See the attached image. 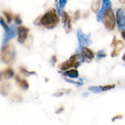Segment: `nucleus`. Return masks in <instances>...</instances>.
<instances>
[{
	"label": "nucleus",
	"instance_id": "obj_18",
	"mask_svg": "<svg viewBox=\"0 0 125 125\" xmlns=\"http://www.w3.org/2000/svg\"><path fill=\"white\" fill-rule=\"evenodd\" d=\"M88 90L90 92H93L94 94H99L102 93L103 91V86H91V87L88 88Z\"/></svg>",
	"mask_w": 125,
	"mask_h": 125
},
{
	"label": "nucleus",
	"instance_id": "obj_22",
	"mask_svg": "<svg viewBox=\"0 0 125 125\" xmlns=\"http://www.w3.org/2000/svg\"><path fill=\"white\" fill-rule=\"evenodd\" d=\"M0 24H1V26L4 28V30L6 31V30H7V29L9 28V26L7 25V24L6 23V21L3 19V17H1V19H0Z\"/></svg>",
	"mask_w": 125,
	"mask_h": 125
},
{
	"label": "nucleus",
	"instance_id": "obj_21",
	"mask_svg": "<svg viewBox=\"0 0 125 125\" xmlns=\"http://www.w3.org/2000/svg\"><path fill=\"white\" fill-rule=\"evenodd\" d=\"M20 72L22 73L23 74H25L26 75V76H29V75H31V74H35V73L34 72H28L26 69L25 68H20Z\"/></svg>",
	"mask_w": 125,
	"mask_h": 125
},
{
	"label": "nucleus",
	"instance_id": "obj_20",
	"mask_svg": "<svg viewBox=\"0 0 125 125\" xmlns=\"http://www.w3.org/2000/svg\"><path fill=\"white\" fill-rule=\"evenodd\" d=\"M107 56L106 53H104V51L103 50H99L97 52V59L98 60H101L103 59V58H105Z\"/></svg>",
	"mask_w": 125,
	"mask_h": 125
},
{
	"label": "nucleus",
	"instance_id": "obj_15",
	"mask_svg": "<svg viewBox=\"0 0 125 125\" xmlns=\"http://www.w3.org/2000/svg\"><path fill=\"white\" fill-rule=\"evenodd\" d=\"M63 75H64V76H67L69 78L76 79L79 77V73H78V71L76 70V68H71V69H68V70L64 71Z\"/></svg>",
	"mask_w": 125,
	"mask_h": 125
},
{
	"label": "nucleus",
	"instance_id": "obj_27",
	"mask_svg": "<svg viewBox=\"0 0 125 125\" xmlns=\"http://www.w3.org/2000/svg\"><path fill=\"white\" fill-rule=\"evenodd\" d=\"M122 37L123 38V40L125 41V31H122Z\"/></svg>",
	"mask_w": 125,
	"mask_h": 125
},
{
	"label": "nucleus",
	"instance_id": "obj_24",
	"mask_svg": "<svg viewBox=\"0 0 125 125\" xmlns=\"http://www.w3.org/2000/svg\"><path fill=\"white\" fill-rule=\"evenodd\" d=\"M115 87V85L113 84V85H106V86H103V91L105 92V91H109V90H112L113 88Z\"/></svg>",
	"mask_w": 125,
	"mask_h": 125
},
{
	"label": "nucleus",
	"instance_id": "obj_9",
	"mask_svg": "<svg viewBox=\"0 0 125 125\" xmlns=\"http://www.w3.org/2000/svg\"><path fill=\"white\" fill-rule=\"evenodd\" d=\"M29 28L25 27V26H19L17 28V42L19 44H24L25 41L27 38L29 33Z\"/></svg>",
	"mask_w": 125,
	"mask_h": 125
},
{
	"label": "nucleus",
	"instance_id": "obj_17",
	"mask_svg": "<svg viewBox=\"0 0 125 125\" xmlns=\"http://www.w3.org/2000/svg\"><path fill=\"white\" fill-rule=\"evenodd\" d=\"M100 2L101 0H94L92 4V10L94 13H97V11H100Z\"/></svg>",
	"mask_w": 125,
	"mask_h": 125
},
{
	"label": "nucleus",
	"instance_id": "obj_25",
	"mask_svg": "<svg viewBox=\"0 0 125 125\" xmlns=\"http://www.w3.org/2000/svg\"><path fill=\"white\" fill-rule=\"evenodd\" d=\"M62 94H63L62 93H57V94H53V96H54V97H59V96H62Z\"/></svg>",
	"mask_w": 125,
	"mask_h": 125
},
{
	"label": "nucleus",
	"instance_id": "obj_16",
	"mask_svg": "<svg viewBox=\"0 0 125 125\" xmlns=\"http://www.w3.org/2000/svg\"><path fill=\"white\" fill-rule=\"evenodd\" d=\"M14 71H13L12 68H7L5 69L4 71L1 72V78L4 79V80H8V79L14 77Z\"/></svg>",
	"mask_w": 125,
	"mask_h": 125
},
{
	"label": "nucleus",
	"instance_id": "obj_29",
	"mask_svg": "<svg viewBox=\"0 0 125 125\" xmlns=\"http://www.w3.org/2000/svg\"><path fill=\"white\" fill-rule=\"evenodd\" d=\"M62 111H63V109H62H62H60L59 111H57V112H56V113H61V112H62Z\"/></svg>",
	"mask_w": 125,
	"mask_h": 125
},
{
	"label": "nucleus",
	"instance_id": "obj_19",
	"mask_svg": "<svg viewBox=\"0 0 125 125\" xmlns=\"http://www.w3.org/2000/svg\"><path fill=\"white\" fill-rule=\"evenodd\" d=\"M3 14H4V16H6V22L8 23V24H10V23L12 22L13 17H12V15H11V13L7 12V11H4V12H3Z\"/></svg>",
	"mask_w": 125,
	"mask_h": 125
},
{
	"label": "nucleus",
	"instance_id": "obj_7",
	"mask_svg": "<svg viewBox=\"0 0 125 125\" xmlns=\"http://www.w3.org/2000/svg\"><path fill=\"white\" fill-rule=\"evenodd\" d=\"M116 24L120 31H125V12L122 8L116 10Z\"/></svg>",
	"mask_w": 125,
	"mask_h": 125
},
{
	"label": "nucleus",
	"instance_id": "obj_32",
	"mask_svg": "<svg viewBox=\"0 0 125 125\" xmlns=\"http://www.w3.org/2000/svg\"><path fill=\"white\" fill-rule=\"evenodd\" d=\"M124 65H125V64H124Z\"/></svg>",
	"mask_w": 125,
	"mask_h": 125
},
{
	"label": "nucleus",
	"instance_id": "obj_6",
	"mask_svg": "<svg viewBox=\"0 0 125 125\" xmlns=\"http://www.w3.org/2000/svg\"><path fill=\"white\" fill-rule=\"evenodd\" d=\"M17 34V28H16V25H12L9 26V28L5 31V34H4V38L2 40V46H5L7 43L9 42L11 39L16 36V34Z\"/></svg>",
	"mask_w": 125,
	"mask_h": 125
},
{
	"label": "nucleus",
	"instance_id": "obj_11",
	"mask_svg": "<svg viewBox=\"0 0 125 125\" xmlns=\"http://www.w3.org/2000/svg\"><path fill=\"white\" fill-rule=\"evenodd\" d=\"M62 22L65 33H70L72 30V19L66 12H63L62 15Z\"/></svg>",
	"mask_w": 125,
	"mask_h": 125
},
{
	"label": "nucleus",
	"instance_id": "obj_23",
	"mask_svg": "<svg viewBox=\"0 0 125 125\" xmlns=\"http://www.w3.org/2000/svg\"><path fill=\"white\" fill-rule=\"evenodd\" d=\"M14 19H15V22H16V25H21V24H22V19H21V17H20L19 15L15 16Z\"/></svg>",
	"mask_w": 125,
	"mask_h": 125
},
{
	"label": "nucleus",
	"instance_id": "obj_4",
	"mask_svg": "<svg viewBox=\"0 0 125 125\" xmlns=\"http://www.w3.org/2000/svg\"><path fill=\"white\" fill-rule=\"evenodd\" d=\"M103 22L104 26L106 27L107 30L109 31H113L116 25V16H114L112 8L107 11V13L105 14V16H103Z\"/></svg>",
	"mask_w": 125,
	"mask_h": 125
},
{
	"label": "nucleus",
	"instance_id": "obj_5",
	"mask_svg": "<svg viewBox=\"0 0 125 125\" xmlns=\"http://www.w3.org/2000/svg\"><path fill=\"white\" fill-rule=\"evenodd\" d=\"M77 39H78L79 42L80 49L83 48V47L88 46L89 44H92L91 35L90 34H85L81 29H79L78 31H77Z\"/></svg>",
	"mask_w": 125,
	"mask_h": 125
},
{
	"label": "nucleus",
	"instance_id": "obj_3",
	"mask_svg": "<svg viewBox=\"0 0 125 125\" xmlns=\"http://www.w3.org/2000/svg\"><path fill=\"white\" fill-rule=\"evenodd\" d=\"M16 57V51L15 47L10 44H6L5 46H2L1 49V60L5 63H11L15 60Z\"/></svg>",
	"mask_w": 125,
	"mask_h": 125
},
{
	"label": "nucleus",
	"instance_id": "obj_1",
	"mask_svg": "<svg viewBox=\"0 0 125 125\" xmlns=\"http://www.w3.org/2000/svg\"><path fill=\"white\" fill-rule=\"evenodd\" d=\"M60 18L54 8H51L44 13L40 18V25L47 29H53L59 24Z\"/></svg>",
	"mask_w": 125,
	"mask_h": 125
},
{
	"label": "nucleus",
	"instance_id": "obj_30",
	"mask_svg": "<svg viewBox=\"0 0 125 125\" xmlns=\"http://www.w3.org/2000/svg\"><path fill=\"white\" fill-rule=\"evenodd\" d=\"M122 60H123V61L125 62V53L123 54V56H122Z\"/></svg>",
	"mask_w": 125,
	"mask_h": 125
},
{
	"label": "nucleus",
	"instance_id": "obj_8",
	"mask_svg": "<svg viewBox=\"0 0 125 125\" xmlns=\"http://www.w3.org/2000/svg\"><path fill=\"white\" fill-rule=\"evenodd\" d=\"M111 8H112V2H111V0H103V4H102L100 11H99V13H97V21L98 22L103 21V16H105L107 11L110 10Z\"/></svg>",
	"mask_w": 125,
	"mask_h": 125
},
{
	"label": "nucleus",
	"instance_id": "obj_2",
	"mask_svg": "<svg viewBox=\"0 0 125 125\" xmlns=\"http://www.w3.org/2000/svg\"><path fill=\"white\" fill-rule=\"evenodd\" d=\"M82 62H83V59L81 53L73 54L69 58V60L63 62L61 65H59V68L62 71H66L71 68H77L78 66L81 65Z\"/></svg>",
	"mask_w": 125,
	"mask_h": 125
},
{
	"label": "nucleus",
	"instance_id": "obj_10",
	"mask_svg": "<svg viewBox=\"0 0 125 125\" xmlns=\"http://www.w3.org/2000/svg\"><path fill=\"white\" fill-rule=\"evenodd\" d=\"M111 45L113 46V51L111 53V56L112 57H115L117 56L118 54L120 53V52L124 48V44L122 43V41L120 40H116V38H113V43L111 44Z\"/></svg>",
	"mask_w": 125,
	"mask_h": 125
},
{
	"label": "nucleus",
	"instance_id": "obj_31",
	"mask_svg": "<svg viewBox=\"0 0 125 125\" xmlns=\"http://www.w3.org/2000/svg\"><path fill=\"white\" fill-rule=\"evenodd\" d=\"M120 1H121L122 4H125V0H120Z\"/></svg>",
	"mask_w": 125,
	"mask_h": 125
},
{
	"label": "nucleus",
	"instance_id": "obj_14",
	"mask_svg": "<svg viewBox=\"0 0 125 125\" xmlns=\"http://www.w3.org/2000/svg\"><path fill=\"white\" fill-rule=\"evenodd\" d=\"M67 0H56L55 1V6H56V11L59 16H62L63 14V8L66 6Z\"/></svg>",
	"mask_w": 125,
	"mask_h": 125
},
{
	"label": "nucleus",
	"instance_id": "obj_13",
	"mask_svg": "<svg viewBox=\"0 0 125 125\" xmlns=\"http://www.w3.org/2000/svg\"><path fill=\"white\" fill-rule=\"evenodd\" d=\"M15 81H16V84L18 85L22 90H24V91H26L29 88V83H27V81L24 78H21L19 75H16V77H15Z\"/></svg>",
	"mask_w": 125,
	"mask_h": 125
},
{
	"label": "nucleus",
	"instance_id": "obj_28",
	"mask_svg": "<svg viewBox=\"0 0 125 125\" xmlns=\"http://www.w3.org/2000/svg\"><path fill=\"white\" fill-rule=\"evenodd\" d=\"M121 118H122V116H116L115 118H113V122H115L116 119H121Z\"/></svg>",
	"mask_w": 125,
	"mask_h": 125
},
{
	"label": "nucleus",
	"instance_id": "obj_26",
	"mask_svg": "<svg viewBox=\"0 0 125 125\" xmlns=\"http://www.w3.org/2000/svg\"><path fill=\"white\" fill-rule=\"evenodd\" d=\"M75 14H76V17H74V18H75V20H77V19L79 18V16H80V11L78 10V11L75 13Z\"/></svg>",
	"mask_w": 125,
	"mask_h": 125
},
{
	"label": "nucleus",
	"instance_id": "obj_12",
	"mask_svg": "<svg viewBox=\"0 0 125 125\" xmlns=\"http://www.w3.org/2000/svg\"><path fill=\"white\" fill-rule=\"evenodd\" d=\"M81 54L83 56V62H91L94 58V53L91 49H89L87 46L81 48Z\"/></svg>",
	"mask_w": 125,
	"mask_h": 125
}]
</instances>
